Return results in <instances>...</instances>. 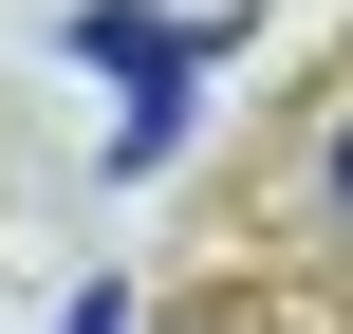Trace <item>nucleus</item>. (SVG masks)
Listing matches in <instances>:
<instances>
[{
  "instance_id": "f03ea898",
  "label": "nucleus",
  "mask_w": 353,
  "mask_h": 334,
  "mask_svg": "<svg viewBox=\"0 0 353 334\" xmlns=\"http://www.w3.org/2000/svg\"><path fill=\"white\" fill-rule=\"evenodd\" d=\"M56 334H130V316H112V298H74V316H56Z\"/></svg>"
},
{
  "instance_id": "f257e3e1",
  "label": "nucleus",
  "mask_w": 353,
  "mask_h": 334,
  "mask_svg": "<svg viewBox=\"0 0 353 334\" xmlns=\"http://www.w3.org/2000/svg\"><path fill=\"white\" fill-rule=\"evenodd\" d=\"M74 56L130 93V112H186V74L242 56V19H168V0H74Z\"/></svg>"
}]
</instances>
